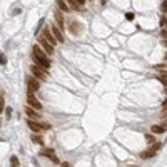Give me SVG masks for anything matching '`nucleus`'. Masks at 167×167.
Returning a JSON list of instances; mask_svg holds the SVG:
<instances>
[{
  "label": "nucleus",
  "mask_w": 167,
  "mask_h": 167,
  "mask_svg": "<svg viewBox=\"0 0 167 167\" xmlns=\"http://www.w3.org/2000/svg\"><path fill=\"white\" fill-rule=\"evenodd\" d=\"M62 167H70V164H67V162H65V164H62Z\"/></svg>",
  "instance_id": "nucleus-26"
},
{
  "label": "nucleus",
  "mask_w": 167,
  "mask_h": 167,
  "mask_svg": "<svg viewBox=\"0 0 167 167\" xmlns=\"http://www.w3.org/2000/svg\"><path fill=\"white\" fill-rule=\"evenodd\" d=\"M54 15H55L57 27H59V29H62V27H64V15H62V10H60V8L55 10V14H54Z\"/></svg>",
  "instance_id": "nucleus-10"
},
{
  "label": "nucleus",
  "mask_w": 167,
  "mask_h": 167,
  "mask_svg": "<svg viewBox=\"0 0 167 167\" xmlns=\"http://www.w3.org/2000/svg\"><path fill=\"white\" fill-rule=\"evenodd\" d=\"M160 25H162V27H166V25H167V20H166V18H162V20H160Z\"/></svg>",
  "instance_id": "nucleus-23"
},
{
  "label": "nucleus",
  "mask_w": 167,
  "mask_h": 167,
  "mask_svg": "<svg viewBox=\"0 0 167 167\" xmlns=\"http://www.w3.org/2000/svg\"><path fill=\"white\" fill-rule=\"evenodd\" d=\"M160 10H162L164 14L167 12V2H162V5H160Z\"/></svg>",
  "instance_id": "nucleus-19"
},
{
  "label": "nucleus",
  "mask_w": 167,
  "mask_h": 167,
  "mask_svg": "<svg viewBox=\"0 0 167 167\" xmlns=\"http://www.w3.org/2000/svg\"><path fill=\"white\" fill-rule=\"evenodd\" d=\"M0 62H2V65H5V62H7V59H5V55L0 57Z\"/></svg>",
  "instance_id": "nucleus-22"
},
{
  "label": "nucleus",
  "mask_w": 167,
  "mask_h": 167,
  "mask_svg": "<svg viewBox=\"0 0 167 167\" xmlns=\"http://www.w3.org/2000/svg\"><path fill=\"white\" fill-rule=\"evenodd\" d=\"M42 155H48L50 159H54V157H55V154H54V151H52V149H47V151H42Z\"/></svg>",
  "instance_id": "nucleus-16"
},
{
  "label": "nucleus",
  "mask_w": 167,
  "mask_h": 167,
  "mask_svg": "<svg viewBox=\"0 0 167 167\" xmlns=\"http://www.w3.org/2000/svg\"><path fill=\"white\" fill-rule=\"evenodd\" d=\"M33 142H37L39 145H42V144H44V140H42L40 137H37V135H35V137H33Z\"/></svg>",
  "instance_id": "nucleus-18"
},
{
  "label": "nucleus",
  "mask_w": 167,
  "mask_h": 167,
  "mask_svg": "<svg viewBox=\"0 0 167 167\" xmlns=\"http://www.w3.org/2000/svg\"><path fill=\"white\" fill-rule=\"evenodd\" d=\"M69 32L74 33V35H79V33H80V25H79V22L70 20V22H69Z\"/></svg>",
  "instance_id": "nucleus-8"
},
{
  "label": "nucleus",
  "mask_w": 167,
  "mask_h": 167,
  "mask_svg": "<svg viewBox=\"0 0 167 167\" xmlns=\"http://www.w3.org/2000/svg\"><path fill=\"white\" fill-rule=\"evenodd\" d=\"M42 35H44V37H45V39H47L48 42H50V44H52V45H55L57 42H59V40L55 39V35L52 33V30H50V29H45V30H44V33H42Z\"/></svg>",
  "instance_id": "nucleus-9"
},
{
  "label": "nucleus",
  "mask_w": 167,
  "mask_h": 167,
  "mask_svg": "<svg viewBox=\"0 0 167 167\" xmlns=\"http://www.w3.org/2000/svg\"><path fill=\"white\" fill-rule=\"evenodd\" d=\"M48 54L44 50V48L40 47V45H33L32 47V57L33 60L40 65V67H44V69H50V60H48Z\"/></svg>",
  "instance_id": "nucleus-1"
},
{
  "label": "nucleus",
  "mask_w": 167,
  "mask_h": 167,
  "mask_svg": "<svg viewBox=\"0 0 167 167\" xmlns=\"http://www.w3.org/2000/svg\"><path fill=\"white\" fill-rule=\"evenodd\" d=\"M77 2H79V5H84V3H85L87 0H77Z\"/></svg>",
  "instance_id": "nucleus-25"
},
{
  "label": "nucleus",
  "mask_w": 167,
  "mask_h": 167,
  "mask_svg": "<svg viewBox=\"0 0 167 167\" xmlns=\"http://www.w3.org/2000/svg\"><path fill=\"white\" fill-rule=\"evenodd\" d=\"M25 114H27V117H29L30 120H37V119L40 117V115H39V110H35V109H33V107H30V105H27V107H25Z\"/></svg>",
  "instance_id": "nucleus-7"
},
{
  "label": "nucleus",
  "mask_w": 167,
  "mask_h": 167,
  "mask_svg": "<svg viewBox=\"0 0 167 167\" xmlns=\"http://www.w3.org/2000/svg\"><path fill=\"white\" fill-rule=\"evenodd\" d=\"M33 94H35V92H27V104H29L30 107H33L35 110L40 112V110H42V104L37 100V97L33 95Z\"/></svg>",
  "instance_id": "nucleus-4"
},
{
  "label": "nucleus",
  "mask_w": 167,
  "mask_h": 167,
  "mask_svg": "<svg viewBox=\"0 0 167 167\" xmlns=\"http://www.w3.org/2000/svg\"><path fill=\"white\" fill-rule=\"evenodd\" d=\"M18 166H20L18 159L17 157H10V167H18Z\"/></svg>",
  "instance_id": "nucleus-17"
},
{
  "label": "nucleus",
  "mask_w": 167,
  "mask_h": 167,
  "mask_svg": "<svg viewBox=\"0 0 167 167\" xmlns=\"http://www.w3.org/2000/svg\"><path fill=\"white\" fill-rule=\"evenodd\" d=\"M160 37H164V39H167V30H164V29H162V32H160Z\"/></svg>",
  "instance_id": "nucleus-21"
},
{
  "label": "nucleus",
  "mask_w": 167,
  "mask_h": 167,
  "mask_svg": "<svg viewBox=\"0 0 167 167\" xmlns=\"http://www.w3.org/2000/svg\"><path fill=\"white\" fill-rule=\"evenodd\" d=\"M134 18V14H127V20H132Z\"/></svg>",
  "instance_id": "nucleus-24"
},
{
  "label": "nucleus",
  "mask_w": 167,
  "mask_h": 167,
  "mask_svg": "<svg viewBox=\"0 0 167 167\" xmlns=\"http://www.w3.org/2000/svg\"><path fill=\"white\" fill-rule=\"evenodd\" d=\"M130 167H135V166H130Z\"/></svg>",
  "instance_id": "nucleus-28"
},
{
  "label": "nucleus",
  "mask_w": 167,
  "mask_h": 167,
  "mask_svg": "<svg viewBox=\"0 0 167 167\" xmlns=\"http://www.w3.org/2000/svg\"><path fill=\"white\" fill-rule=\"evenodd\" d=\"M39 45L44 48L45 52H47L48 55H52V54H54V45H52V44H50V42L44 37V35H40V37H39Z\"/></svg>",
  "instance_id": "nucleus-5"
},
{
  "label": "nucleus",
  "mask_w": 167,
  "mask_h": 167,
  "mask_svg": "<svg viewBox=\"0 0 167 167\" xmlns=\"http://www.w3.org/2000/svg\"><path fill=\"white\" fill-rule=\"evenodd\" d=\"M151 130L154 134H164V132H166V127H164V125H152Z\"/></svg>",
  "instance_id": "nucleus-14"
},
{
  "label": "nucleus",
  "mask_w": 167,
  "mask_h": 167,
  "mask_svg": "<svg viewBox=\"0 0 167 167\" xmlns=\"http://www.w3.org/2000/svg\"><path fill=\"white\" fill-rule=\"evenodd\" d=\"M27 124H29V129H30V130H33V132H37V134H39V132H44L45 129H50V125H48V124H39V122L30 120V119H29V122H27Z\"/></svg>",
  "instance_id": "nucleus-3"
},
{
  "label": "nucleus",
  "mask_w": 167,
  "mask_h": 167,
  "mask_svg": "<svg viewBox=\"0 0 167 167\" xmlns=\"http://www.w3.org/2000/svg\"><path fill=\"white\" fill-rule=\"evenodd\" d=\"M164 110H167V100L164 102Z\"/></svg>",
  "instance_id": "nucleus-27"
},
{
  "label": "nucleus",
  "mask_w": 167,
  "mask_h": 167,
  "mask_svg": "<svg viewBox=\"0 0 167 167\" xmlns=\"http://www.w3.org/2000/svg\"><path fill=\"white\" fill-rule=\"evenodd\" d=\"M50 30H52V33H54V35H55V39L59 40V42H60V44H64V40H65V37H64V35H62V32H60V30H59V29H57V25H54V27H50Z\"/></svg>",
  "instance_id": "nucleus-11"
},
{
  "label": "nucleus",
  "mask_w": 167,
  "mask_h": 167,
  "mask_svg": "<svg viewBox=\"0 0 167 167\" xmlns=\"http://www.w3.org/2000/svg\"><path fill=\"white\" fill-rule=\"evenodd\" d=\"M57 5H59V8H60L62 12H70V5H67L64 0H59V2H57Z\"/></svg>",
  "instance_id": "nucleus-13"
},
{
  "label": "nucleus",
  "mask_w": 167,
  "mask_h": 167,
  "mask_svg": "<svg viewBox=\"0 0 167 167\" xmlns=\"http://www.w3.org/2000/svg\"><path fill=\"white\" fill-rule=\"evenodd\" d=\"M30 72L33 74V77H37V79H40V80H45V79H47V69L40 67L39 64H37V65H32V67H30Z\"/></svg>",
  "instance_id": "nucleus-2"
},
{
  "label": "nucleus",
  "mask_w": 167,
  "mask_h": 167,
  "mask_svg": "<svg viewBox=\"0 0 167 167\" xmlns=\"http://www.w3.org/2000/svg\"><path fill=\"white\" fill-rule=\"evenodd\" d=\"M27 87H29V92H35V90H39L40 84H39V80H37V77H30V79L27 80Z\"/></svg>",
  "instance_id": "nucleus-6"
},
{
  "label": "nucleus",
  "mask_w": 167,
  "mask_h": 167,
  "mask_svg": "<svg viewBox=\"0 0 167 167\" xmlns=\"http://www.w3.org/2000/svg\"><path fill=\"white\" fill-rule=\"evenodd\" d=\"M67 3L70 5L72 10H79V8H80V5H79V2H77V0H67Z\"/></svg>",
  "instance_id": "nucleus-15"
},
{
  "label": "nucleus",
  "mask_w": 167,
  "mask_h": 167,
  "mask_svg": "<svg viewBox=\"0 0 167 167\" xmlns=\"http://www.w3.org/2000/svg\"><path fill=\"white\" fill-rule=\"evenodd\" d=\"M145 139H147L151 144H155V142H154V137H152V134H147V135H145Z\"/></svg>",
  "instance_id": "nucleus-20"
},
{
  "label": "nucleus",
  "mask_w": 167,
  "mask_h": 167,
  "mask_svg": "<svg viewBox=\"0 0 167 167\" xmlns=\"http://www.w3.org/2000/svg\"><path fill=\"white\" fill-rule=\"evenodd\" d=\"M155 152H157L155 149H149V151H144L142 154H140V157H142V159H145V160H147V159H152V157L155 155Z\"/></svg>",
  "instance_id": "nucleus-12"
}]
</instances>
